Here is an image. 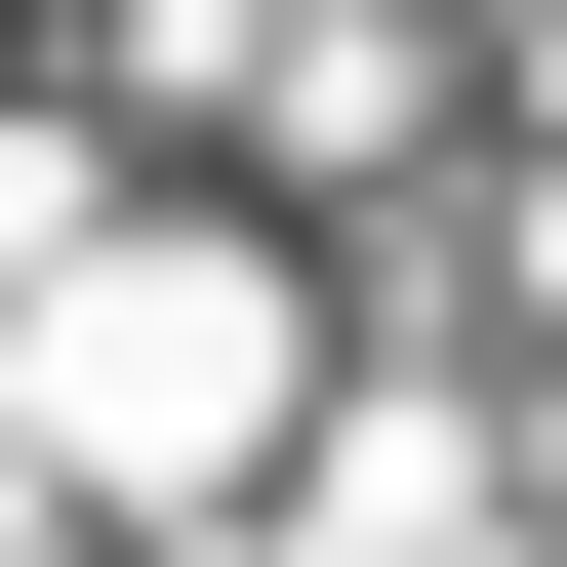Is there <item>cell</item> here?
<instances>
[{
    "label": "cell",
    "instance_id": "1",
    "mask_svg": "<svg viewBox=\"0 0 567 567\" xmlns=\"http://www.w3.org/2000/svg\"><path fill=\"white\" fill-rule=\"evenodd\" d=\"M0 446H41V486H122V527H203V486H324V324H284V244H82Z\"/></svg>",
    "mask_w": 567,
    "mask_h": 567
},
{
    "label": "cell",
    "instance_id": "2",
    "mask_svg": "<svg viewBox=\"0 0 567 567\" xmlns=\"http://www.w3.org/2000/svg\"><path fill=\"white\" fill-rule=\"evenodd\" d=\"M284 567H527V446H486V365H365V405H324Z\"/></svg>",
    "mask_w": 567,
    "mask_h": 567
},
{
    "label": "cell",
    "instance_id": "3",
    "mask_svg": "<svg viewBox=\"0 0 567 567\" xmlns=\"http://www.w3.org/2000/svg\"><path fill=\"white\" fill-rule=\"evenodd\" d=\"M122 82H203V122H284V163H405V0H122Z\"/></svg>",
    "mask_w": 567,
    "mask_h": 567
},
{
    "label": "cell",
    "instance_id": "4",
    "mask_svg": "<svg viewBox=\"0 0 567 567\" xmlns=\"http://www.w3.org/2000/svg\"><path fill=\"white\" fill-rule=\"evenodd\" d=\"M486 284H527V324H567V163H527V203H486Z\"/></svg>",
    "mask_w": 567,
    "mask_h": 567
}]
</instances>
